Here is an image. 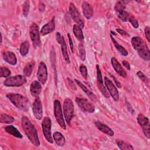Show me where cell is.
Listing matches in <instances>:
<instances>
[{
    "label": "cell",
    "mask_w": 150,
    "mask_h": 150,
    "mask_svg": "<svg viewBox=\"0 0 150 150\" xmlns=\"http://www.w3.org/2000/svg\"><path fill=\"white\" fill-rule=\"evenodd\" d=\"M21 125L22 129L30 141V142L36 146H39L40 145V141L39 139L37 131L34 127V125L32 124L29 118L23 116L21 118Z\"/></svg>",
    "instance_id": "1"
},
{
    "label": "cell",
    "mask_w": 150,
    "mask_h": 150,
    "mask_svg": "<svg viewBox=\"0 0 150 150\" xmlns=\"http://www.w3.org/2000/svg\"><path fill=\"white\" fill-rule=\"evenodd\" d=\"M133 48L137 52L139 56L145 61L150 60V51L146 43L139 36H134L131 39Z\"/></svg>",
    "instance_id": "2"
},
{
    "label": "cell",
    "mask_w": 150,
    "mask_h": 150,
    "mask_svg": "<svg viewBox=\"0 0 150 150\" xmlns=\"http://www.w3.org/2000/svg\"><path fill=\"white\" fill-rule=\"evenodd\" d=\"M6 96L17 108L23 111L29 110L30 103L26 97L17 93H8Z\"/></svg>",
    "instance_id": "3"
},
{
    "label": "cell",
    "mask_w": 150,
    "mask_h": 150,
    "mask_svg": "<svg viewBox=\"0 0 150 150\" xmlns=\"http://www.w3.org/2000/svg\"><path fill=\"white\" fill-rule=\"evenodd\" d=\"M63 114L66 122L68 125H70V121L74 114V105L73 103L70 98H66L63 102Z\"/></svg>",
    "instance_id": "4"
},
{
    "label": "cell",
    "mask_w": 150,
    "mask_h": 150,
    "mask_svg": "<svg viewBox=\"0 0 150 150\" xmlns=\"http://www.w3.org/2000/svg\"><path fill=\"white\" fill-rule=\"evenodd\" d=\"M26 83V79L23 75H16L6 79L4 84L7 87H19Z\"/></svg>",
    "instance_id": "5"
},
{
    "label": "cell",
    "mask_w": 150,
    "mask_h": 150,
    "mask_svg": "<svg viewBox=\"0 0 150 150\" xmlns=\"http://www.w3.org/2000/svg\"><path fill=\"white\" fill-rule=\"evenodd\" d=\"M54 114L55 118L59 125L63 129H66V124L63 118L62 106L60 101L57 100H56L54 101Z\"/></svg>",
    "instance_id": "6"
},
{
    "label": "cell",
    "mask_w": 150,
    "mask_h": 150,
    "mask_svg": "<svg viewBox=\"0 0 150 150\" xmlns=\"http://www.w3.org/2000/svg\"><path fill=\"white\" fill-rule=\"evenodd\" d=\"M69 13L73 19V21L79 25L81 29L84 26V21L81 16V14L79 12L77 8L75 5L72 3L70 2L69 4Z\"/></svg>",
    "instance_id": "7"
},
{
    "label": "cell",
    "mask_w": 150,
    "mask_h": 150,
    "mask_svg": "<svg viewBox=\"0 0 150 150\" xmlns=\"http://www.w3.org/2000/svg\"><path fill=\"white\" fill-rule=\"evenodd\" d=\"M29 35L33 46L38 47L40 44V32L39 27L35 23H32L29 28Z\"/></svg>",
    "instance_id": "8"
},
{
    "label": "cell",
    "mask_w": 150,
    "mask_h": 150,
    "mask_svg": "<svg viewBox=\"0 0 150 150\" xmlns=\"http://www.w3.org/2000/svg\"><path fill=\"white\" fill-rule=\"evenodd\" d=\"M51 126L52 122L50 118L49 117H45L42 122V128L43 129V135L49 143L52 144L53 141L51 134Z\"/></svg>",
    "instance_id": "9"
},
{
    "label": "cell",
    "mask_w": 150,
    "mask_h": 150,
    "mask_svg": "<svg viewBox=\"0 0 150 150\" xmlns=\"http://www.w3.org/2000/svg\"><path fill=\"white\" fill-rule=\"evenodd\" d=\"M137 121L141 127L144 135L147 138H150V125L149 119L144 115L139 114L137 116Z\"/></svg>",
    "instance_id": "10"
},
{
    "label": "cell",
    "mask_w": 150,
    "mask_h": 150,
    "mask_svg": "<svg viewBox=\"0 0 150 150\" xmlns=\"http://www.w3.org/2000/svg\"><path fill=\"white\" fill-rule=\"evenodd\" d=\"M76 101L79 107L83 112L93 113L95 110L94 105L86 98L77 97Z\"/></svg>",
    "instance_id": "11"
},
{
    "label": "cell",
    "mask_w": 150,
    "mask_h": 150,
    "mask_svg": "<svg viewBox=\"0 0 150 150\" xmlns=\"http://www.w3.org/2000/svg\"><path fill=\"white\" fill-rule=\"evenodd\" d=\"M104 83L105 86L107 87L108 91H109V94L111 95L113 100L115 102H118L119 101V93L118 91L114 84V83L107 77H104Z\"/></svg>",
    "instance_id": "12"
},
{
    "label": "cell",
    "mask_w": 150,
    "mask_h": 150,
    "mask_svg": "<svg viewBox=\"0 0 150 150\" xmlns=\"http://www.w3.org/2000/svg\"><path fill=\"white\" fill-rule=\"evenodd\" d=\"M37 77L39 81L42 84H45L47 80V70L44 62H41L39 63L38 71Z\"/></svg>",
    "instance_id": "13"
},
{
    "label": "cell",
    "mask_w": 150,
    "mask_h": 150,
    "mask_svg": "<svg viewBox=\"0 0 150 150\" xmlns=\"http://www.w3.org/2000/svg\"><path fill=\"white\" fill-rule=\"evenodd\" d=\"M56 39L57 42L60 45L62 54H63V58H64V60L67 63H70V59H69V57L68 53H67V46H66V42H65V40H64V39L63 36H62L59 32H57L56 34Z\"/></svg>",
    "instance_id": "14"
},
{
    "label": "cell",
    "mask_w": 150,
    "mask_h": 150,
    "mask_svg": "<svg viewBox=\"0 0 150 150\" xmlns=\"http://www.w3.org/2000/svg\"><path fill=\"white\" fill-rule=\"evenodd\" d=\"M96 70H97V87L99 88L100 91L101 92L102 94L106 98L110 97V94L108 93L107 90L106 89L105 86L103 84V80L102 79L101 72L99 68V66L98 64L96 65Z\"/></svg>",
    "instance_id": "15"
},
{
    "label": "cell",
    "mask_w": 150,
    "mask_h": 150,
    "mask_svg": "<svg viewBox=\"0 0 150 150\" xmlns=\"http://www.w3.org/2000/svg\"><path fill=\"white\" fill-rule=\"evenodd\" d=\"M33 113L36 119L40 120L43 117V107L39 98H36L32 106Z\"/></svg>",
    "instance_id": "16"
},
{
    "label": "cell",
    "mask_w": 150,
    "mask_h": 150,
    "mask_svg": "<svg viewBox=\"0 0 150 150\" xmlns=\"http://www.w3.org/2000/svg\"><path fill=\"white\" fill-rule=\"evenodd\" d=\"M55 28V22L54 17H53L47 23L43 25L40 29V34L41 36L46 35L54 30Z\"/></svg>",
    "instance_id": "17"
},
{
    "label": "cell",
    "mask_w": 150,
    "mask_h": 150,
    "mask_svg": "<svg viewBox=\"0 0 150 150\" xmlns=\"http://www.w3.org/2000/svg\"><path fill=\"white\" fill-rule=\"evenodd\" d=\"M42 91V85L39 81H33L30 86V92L32 96L39 98Z\"/></svg>",
    "instance_id": "18"
},
{
    "label": "cell",
    "mask_w": 150,
    "mask_h": 150,
    "mask_svg": "<svg viewBox=\"0 0 150 150\" xmlns=\"http://www.w3.org/2000/svg\"><path fill=\"white\" fill-rule=\"evenodd\" d=\"M81 8L84 17L87 19H90L93 15V9L91 5L87 2L83 1Z\"/></svg>",
    "instance_id": "19"
},
{
    "label": "cell",
    "mask_w": 150,
    "mask_h": 150,
    "mask_svg": "<svg viewBox=\"0 0 150 150\" xmlns=\"http://www.w3.org/2000/svg\"><path fill=\"white\" fill-rule=\"evenodd\" d=\"M111 64L115 70V71L121 77H125L127 76V73L122 68V66L120 64V63L118 62V61L114 57H112L111 59Z\"/></svg>",
    "instance_id": "20"
},
{
    "label": "cell",
    "mask_w": 150,
    "mask_h": 150,
    "mask_svg": "<svg viewBox=\"0 0 150 150\" xmlns=\"http://www.w3.org/2000/svg\"><path fill=\"white\" fill-rule=\"evenodd\" d=\"M95 125L100 131L110 137H112L114 134V131L108 126L101 122L100 121L95 122Z\"/></svg>",
    "instance_id": "21"
},
{
    "label": "cell",
    "mask_w": 150,
    "mask_h": 150,
    "mask_svg": "<svg viewBox=\"0 0 150 150\" xmlns=\"http://www.w3.org/2000/svg\"><path fill=\"white\" fill-rule=\"evenodd\" d=\"M75 82L76 83V84L83 90V91H84L86 93V94L88 96V97L93 101L96 102L97 101V97H96V96L89 89H88L86 86H84V84H83L81 81H80L79 80H78L77 79H75L74 80Z\"/></svg>",
    "instance_id": "22"
},
{
    "label": "cell",
    "mask_w": 150,
    "mask_h": 150,
    "mask_svg": "<svg viewBox=\"0 0 150 150\" xmlns=\"http://www.w3.org/2000/svg\"><path fill=\"white\" fill-rule=\"evenodd\" d=\"M3 59L6 62L12 65H15L17 63V59L15 54L11 52H4Z\"/></svg>",
    "instance_id": "23"
},
{
    "label": "cell",
    "mask_w": 150,
    "mask_h": 150,
    "mask_svg": "<svg viewBox=\"0 0 150 150\" xmlns=\"http://www.w3.org/2000/svg\"><path fill=\"white\" fill-rule=\"evenodd\" d=\"M54 141H55L56 144L59 146H63L65 145L66 140L64 136L59 132H55L53 133V135Z\"/></svg>",
    "instance_id": "24"
},
{
    "label": "cell",
    "mask_w": 150,
    "mask_h": 150,
    "mask_svg": "<svg viewBox=\"0 0 150 150\" xmlns=\"http://www.w3.org/2000/svg\"><path fill=\"white\" fill-rule=\"evenodd\" d=\"M5 129L6 131V132H8V134L13 135L15 137L18 138H22V135L21 134V133L18 130V129L15 127L14 126L12 125H9L6 126L5 128Z\"/></svg>",
    "instance_id": "25"
},
{
    "label": "cell",
    "mask_w": 150,
    "mask_h": 150,
    "mask_svg": "<svg viewBox=\"0 0 150 150\" xmlns=\"http://www.w3.org/2000/svg\"><path fill=\"white\" fill-rule=\"evenodd\" d=\"M73 31L74 35L76 38L81 43L83 42L84 40V35L82 31L81 28L77 25H74L73 26Z\"/></svg>",
    "instance_id": "26"
},
{
    "label": "cell",
    "mask_w": 150,
    "mask_h": 150,
    "mask_svg": "<svg viewBox=\"0 0 150 150\" xmlns=\"http://www.w3.org/2000/svg\"><path fill=\"white\" fill-rule=\"evenodd\" d=\"M111 37V39L115 47V49L119 52V53L122 54L123 56H127L128 54V53L127 52V50L121 45H120L115 40V39L113 38V36H112V35L110 36Z\"/></svg>",
    "instance_id": "27"
},
{
    "label": "cell",
    "mask_w": 150,
    "mask_h": 150,
    "mask_svg": "<svg viewBox=\"0 0 150 150\" xmlns=\"http://www.w3.org/2000/svg\"><path fill=\"white\" fill-rule=\"evenodd\" d=\"M34 66H35V62L33 61H32V62L28 63L25 66V67H24V69L23 70V75L25 76L29 77L32 74V72L33 71Z\"/></svg>",
    "instance_id": "28"
},
{
    "label": "cell",
    "mask_w": 150,
    "mask_h": 150,
    "mask_svg": "<svg viewBox=\"0 0 150 150\" xmlns=\"http://www.w3.org/2000/svg\"><path fill=\"white\" fill-rule=\"evenodd\" d=\"M116 144L118 145V146L119 147L120 149H122V150H130V149H134V148L132 147V146L122 140L117 139L115 140Z\"/></svg>",
    "instance_id": "29"
},
{
    "label": "cell",
    "mask_w": 150,
    "mask_h": 150,
    "mask_svg": "<svg viewBox=\"0 0 150 150\" xmlns=\"http://www.w3.org/2000/svg\"><path fill=\"white\" fill-rule=\"evenodd\" d=\"M29 46L30 44L28 41H25L21 43L19 48V52L22 56H25L28 54L29 49Z\"/></svg>",
    "instance_id": "30"
},
{
    "label": "cell",
    "mask_w": 150,
    "mask_h": 150,
    "mask_svg": "<svg viewBox=\"0 0 150 150\" xmlns=\"http://www.w3.org/2000/svg\"><path fill=\"white\" fill-rule=\"evenodd\" d=\"M15 119L13 117H12L11 115L5 114H1L0 117V122L1 123H5V124H11L14 121Z\"/></svg>",
    "instance_id": "31"
},
{
    "label": "cell",
    "mask_w": 150,
    "mask_h": 150,
    "mask_svg": "<svg viewBox=\"0 0 150 150\" xmlns=\"http://www.w3.org/2000/svg\"><path fill=\"white\" fill-rule=\"evenodd\" d=\"M126 2L124 1H118L115 5L114 9L117 13L121 12L123 11H124L125 7H126Z\"/></svg>",
    "instance_id": "32"
},
{
    "label": "cell",
    "mask_w": 150,
    "mask_h": 150,
    "mask_svg": "<svg viewBox=\"0 0 150 150\" xmlns=\"http://www.w3.org/2000/svg\"><path fill=\"white\" fill-rule=\"evenodd\" d=\"M118 17L122 21L124 22H127L128 21V18H129V14L126 12L125 10L121 12H119L118 13H117Z\"/></svg>",
    "instance_id": "33"
},
{
    "label": "cell",
    "mask_w": 150,
    "mask_h": 150,
    "mask_svg": "<svg viewBox=\"0 0 150 150\" xmlns=\"http://www.w3.org/2000/svg\"><path fill=\"white\" fill-rule=\"evenodd\" d=\"M79 54H80L81 59L83 61H84L86 59V52H85V47L83 43H81L79 45Z\"/></svg>",
    "instance_id": "34"
},
{
    "label": "cell",
    "mask_w": 150,
    "mask_h": 150,
    "mask_svg": "<svg viewBox=\"0 0 150 150\" xmlns=\"http://www.w3.org/2000/svg\"><path fill=\"white\" fill-rule=\"evenodd\" d=\"M11 73V72L9 69L5 67H1L0 68V76L1 77H7Z\"/></svg>",
    "instance_id": "35"
},
{
    "label": "cell",
    "mask_w": 150,
    "mask_h": 150,
    "mask_svg": "<svg viewBox=\"0 0 150 150\" xmlns=\"http://www.w3.org/2000/svg\"><path fill=\"white\" fill-rule=\"evenodd\" d=\"M79 70H80V72L82 77L84 79L87 80V77H88V73H87V67L84 64H81L79 67Z\"/></svg>",
    "instance_id": "36"
},
{
    "label": "cell",
    "mask_w": 150,
    "mask_h": 150,
    "mask_svg": "<svg viewBox=\"0 0 150 150\" xmlns=\"http://www.w3.org/2000/svg\"><path fill=\"white\" fill-rule=\"evenodd\" d=\"M30 8V2L29 1H25L23 4V14L25 16H27L29 11Z\"/></svg>",
    "instance_id": "37"
},
{
    "label": "cell",
    "mask_w": 150,
    "mask_h": 150,
    "mask_svg": "<svg viewBox=\"0 0 150 150\" xmlns=\"http://www.w3.org/2000/svg\"><path fill=\"white\" fill-rule=\"evenodd\" d=\"M128 21H129V22L131 23V24L132 25V26L134 28L137 29V28H138V26H139L138 22L134 16L129 15V18H128Z\"/></svg>",
    "instance_id": "38"
},
{
    "label": "cell",
    "mask_w": 150,
    "mask_h": 150,
    "mask_svg": "<svg viewBox=\"0 0 150 150\" xmlns=\"http://www.w3.org/2000/svg\"><path fill=\"white\" fill-rule=\"evenodd\" d=\"M138 77L143 81L144 82L147 86H148L149 84V81H148V79H147V77L144 75V74L141 71H138L137 73Z\"/></svg>",
    "instance_id": "39"
},
{
    "label": "cell",
    "mask_w": 150,
    "mask_h": 150,
    "mask_svg": "<svg viewBox=\"0 0 150 150\" xmlns=\"http://www.w3.org/2000/svg\"><path fill=\"white\" fill-rule=\"evenodd\" d=\"M145 35L146 36V39L148 42H150V35H149V28L148 26L145 27Z\"/></svg>",
    "instance_id": "40"
},
{
    "label": "cell",
    "mask_w": 150,
    "mask_h": 150,
    "mask_svg": "<svg viewBox=\"0 0 150 150\" xmlns=\"http://www.w3.org/2000/svg\"><path fill=\"white\" fill-rule=\"evenodd\" d=\"M67 36H68V39H69V45H70V49L71 50V52H73V50H74V47H73V42H72V39L71 38V36L70 35L69 33L67 34Z\"/></svg>",
    "instance_id": "41"
},
{
    "label": "cell",
    "mask_w": 150,
    "mask_h": 150,
    "mask_svg": "<svg viewBox=\"0 0 150 150\" xmlns=\"http://www.w3.org/2000/svg\"><path fill=\"white\" fill-rule=\"evenodd\" d=\"M45 9V5L44 3L40 2L39 4V10L40 12H44Z\"/></svg>",
    "instance_id": "42"
},
{
    "label": "cell",
    "mask_w": 150,
    "mask_h": 150,
    "mask_svg": "<svg viewBox=\"0 0 150 150\" xmlns=\"http://www.w3.org/2000/svg\"><path fill=\"white\" fill-rule=\"evenodd\" d=\"M117 31L118 33H120V35H124V36H129V35L127 33V32L122 29H117Z\"/></svg>",
    "instance_id": "43"
},
{
    "label": "cell",
    "mask_w": 150,
    "mask_h": 150,
    "mask_svg": "<svg viewBox=\"0 0 150 150\" xmlns=\"http://www.w3.org/2000/svg\"><path fill=\"white\" fill-rule=\"evenodd\" d=\"M122 64H123V66H124L127 69H128V70H130V69H131V68H130V65H129V63H128V62H127V61H125V60H123V61H122Z\"/></svg>",
    "instance_id": "44"
},
{
    "label": "cell",
    "mask_w": 150,
    "mask_h": 150,
    "mask_svg": "<svg viewBox=\"0 0 150 150\" xmlns=\"http://www.w3.org/2000/svg\"><path fill=\"white\" fill-rule=\"evenodd\" d=\"M67 80H68V82H69V83L70 84V85H71V87L73 89V90H76V86H75V84L73 83V82L72 81V80H71V79H70L69 78H67Z\"/></svg>",
    "instance_id": "45"
},
{
    "label": "cell",
    "mask_w": 150,
    "mask_h": 150,
    "mask_svg": "<svg viewBox=\"0 0 150 150\" xmlns=\"http://www.w3.org/2000/svg\"><path fill=\"white\" fill-rule=\"evenodd\" d=\"M112 78L114 79V81L115 82V83H116V85L117 86V87H119V88H121V84H120V83L115 79V77H114V76H112Z\"/></svg>",
    "instance_id": "46"
}]
</instances>
